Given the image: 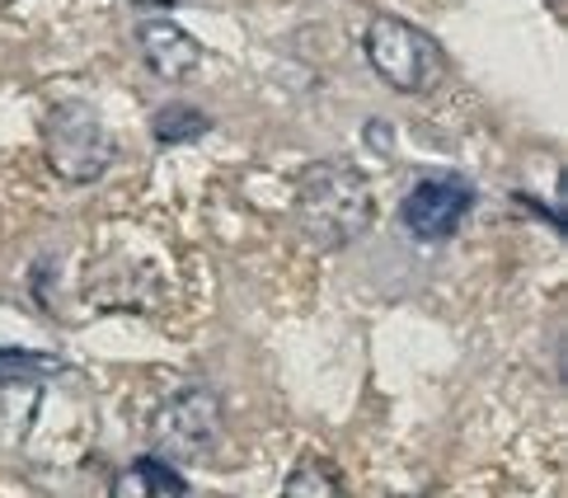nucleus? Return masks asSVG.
Segmentation results:
<instances>
[{
    "instance_id": "1",
    "label": "nucleus",
    "mask_w": 568,
    "mask_h": 498,
    "mask_svg": "<svg viewBox=\"0 0 568 498\" xmlns=\"http://www.w3.org/2000/svg\"><path fill=\"white\" fill-rule=\"evenodd\" d=\"M296 226L320 250L353 245L376 216L372 184L353 161H315L296 174Z\"/></svg>"
},
{
    "instance_id": "2",
    "label": "nucleus",
    "mask_w": 568,
    "mask_h": 498,
    "mask_svg": "<svg viewBox=\"0 0 568 498\" xmlns=\"http://www.w3.org/2000/svg\"><path fill=\"white\" fill-rule=\"evenodd\" d=\"M362 52H367V67L395 94H428L446 75L442 43L428 29H418L399 14H376L367 33H362Z\"/></svg>"
},
{
    "instance_id": "3",
    "label": "nucleus",
    "mask_w": 568,
    "mask_h": 498,
    "mask_svg": "<svg viewBox=\"0 0 568 498\" xmlns=\"http://www.w3.org/2000/svg\"><path fill=\"white\" fill-rule=\"evenodd\" d=\"M43 155L62 184H94L113 165L118 142L90 104H57L43 118Z\"/></svg>"
},
{
    "instance_id": "4",
    "label": "nucleus",
    "mask_w": 568,
    "mask_h": 498,
    "mask_svg": "<svg viewBox=\"0 0 568 498\" xmlns=\"http://www.w3.org/2000/svg\"><path fill=\"white\" fill-rule=\"evenodd\" d=\"M151 433H155L160 451L184 456V461H197V456H207L212 443L221 437V400L207 386L174 390L170 400L155 409Z\"/></svg>"
},
{
    "instance_id": "5",
    "label": "nucleus",
    "mask_w": 568,
    "mask_h": 498,
    "mask_svg": "<svg viewBox=\"0 0 568 498\" xmlns=\"http://www.w3.org/2000/svg\"><path fill=\"white\" fill-rule=\"evenodd\" d=\"M475 207V189L465 184L460 174H433L423 179V184H414V193L399 203V226L414 235V241H446L460 222L465 212Z\"/></svg>"
},
{
    "instance_id": "6",
    "label": "nucleus",
    "mask_w": 568,
    "mask_h": 498,
    "mask_svg": "<svg viewBox=\"0 0 568 498\" xmlns=\"http://www.w3.org/2000/svg\"><path fill=\"white\" fill-rule=\"evenodd\" d=\"M136 43H141V57H146V67L160 75V81H189V75L202 67V43L189 29L170 24V19H141Z\"/></svg>"
},
{
    "instance_id": "7",
    "label": "nucleus",
    "mask_w": 568,
    "mask_h": 498,
    "mask_svg": "<svg viewBox=\"0 0 568 498\" xmlns=\"http://www.w3.org/2000/svg\"><path fill=\"white\" fill-rule=\"evenodd\" d=\"M109 498H189V489H184V475L174 466L155 461V456H141V461H132L128 470H118Z\"/></svg>"
},
{
    "instance_id": "8",
    "label": "nucleus",
    "mask_w": 568,
    "mask_h": 498,
    "mask_svg": "<svg viewBox=\"0 0 568 498\" xmlns=\"http://www.w3.org/2000/svg\"><path fill=\"white\" fill-rule=\"evenodd\" d=\"M207 132H212V118L202 109H193V104H165L151 118V136L160 146H189Z\"/></svg>"
},
{
    "instance_id": "9",
    "label": "nucleus",
    "mask_w": 568,
    "mask_h": 498,
    "mask_svg": "<svg viewBox=\"0 0 568 498\" xmlns=\"http://www.w3.org/2000/svg\"><path fill=\"white\" fill-rule=\"evenodd\" d=\"M282 498H348V489H343V475L320 461V456H306V461H296L287 485H282Z\"/></svg>"
},
{
    "instance_id": "10",
    "label": "nucleus",
    "mask_w": 568,
    "mask_h": 498,
    "mask_svg": "<svg viewBox=\"0 0 568 498\" xmlns=\"http://www.w3.org/2000/svg\"><path fill=\"white\" fill-rule=\"evenodd\" d=\"M67 363L52 353H29V348H0V382H19V386H43L52 376H62Z\"/></svg>"
},
{
    "instance_id": "11",
    "label": "nucleus",
    "mask_w": 568,
    "mask_h": 498,
    "mask_svg": "<svg viewBox=\"0 0 568 498\" xmlns=\"http://www.w3.org/2000/svg\"><path fill=\"white\" fill-rule=\"evenodd\" d=\"M136 6H155L160 10V6H179V0H136Z\"/></svg>"
},
{
    "instance_id": "12",
    "label": "nucleus",
    "mask_w": 568,
    "mask_h": 498,
    "mask_svg": "<svg viewBox=\"0 0 568 498\" xmlns=\"http://www.w3.org/2000/svg\"><path fill=\"white\" fill-rule=\"evenodd\" d=\"M6 6H14V0H0V10H6Z\"/></svg>"
},
{
    "instance_id": "13",
    "label": "nucleus",
    "mask_w": 568,
    "mask_h": 498,
    "mask_svg": "<svg viewBox=\"0 0 568 498\" xmlns=\"http://www.w3.org/2000/svg\"><path fill=\"white\" fill-rule=\"evenodd\" d=\"M550 6H564V0H550Z\"/></svg>"
},
{
    "instance_id": "14",
    "label": "nucleus",
    "mask_w": 568,
    "mask_h": 498,
    "mask_svg": "<svg viewBox=\"0 0 568 498\" xmlns=\"http://www.w3.org/2000/svg\"><path fill=\"white\" fill-rule=\"evenodd\" d=\"M399 498H414V494H399Z\"/></svg>"
}]
</instances>
